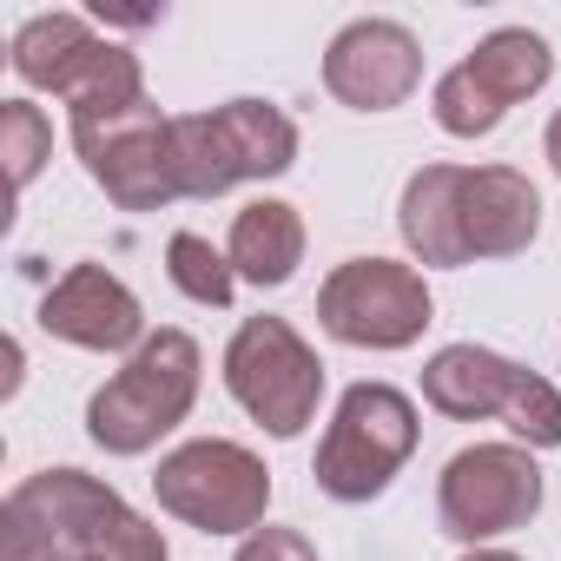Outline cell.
<instances>
[{
    "mask_svg": "<svg viewBox=\"0 0 561 561\" xmlns=\"http://www.w3.org/2000/svg\"><path fill=\"white\" fill-rule=\"evenodd\" d=\"M198 383H205V351L192 331L179 324H159L93 397H87V443L133 462V456H152L198 403Z\"/></svg>",
    "mask_w": 561,
    "mask_h": 561,
    "instance_id": "cell-1",
    "label": "cell"
},
{
    "mask_svg": "<svg viewBox=\"0 0 561 561\" xmlns=\"http://www.w3.org/2000/svg\"><path fill=\"white\" fill-rule=\"evenodd\" d=\"M8 67L27 93H54L67 106V119H113L126 106L146 100V67L133 47L100 41L87 14H34L14 27Z\"/></svg>",
    "mask_w": 561,
    "mask_h": 561,
    "instance_id": "cell-2",
    "label": "cell"
},
{
    "mask_svg": "<svg viewBox=\"0 0 561 561\" xmlns=\"http://www.w3.org/2000/svg\"><path fill=\"white\" fill-rule=\"evenodd\" d=\"M416 443H423L416 397L397 390V383L364 377V383H351V390L337 397L311 476H318V489H324L331 502L357 508V502H377V495L403 476V462L416 456Z\"/></svg>",
    "mask_w": 561,
    "mask_h": 561,
    "instance_id": "cell-3",
    "label": "cell"
},
{
    "mask_svg": "<svg viewBox=\"0 0 561 561\" xmlns=\"http://www.w3.org/2000/svg\"><path fill=\"white\" fill-rule=\"evenodd\" d=\"M231 403L277 443H291L318 423L324 403V357L305 344L291 318H244L218 357Z\"/></svg>",
    "mask_w": 561,
    "mask_h": 561,
    "instance_id": "cell-4",
    "label": "cell"
},
{
    "mask_svg": "<svg viewBox=\"0 0 561 561\" xmlns=\"http://www.w3.org/2000/svg\"><path fill=\"white\" fill-rule=\"evenodd\" d=\"M152 495L172 522H185L198 535H238L244 541L251 528H264L271 469H264L257 449H244L231 436H192V443L159 456Z\"/></svg>",
    "mask_w": 561,
    "mask_h": 561,
    "instance_id": "cell-5",
    "label": "cell"
},
{
    "mask_svg": "<svg viewBox=\"0 0 561 561\" xmlns=\"http://www.w3.org/2000/svg\"><path fill=\"white\" fill-rule=\"evenodd\" d=\"M318 324L344 351H410L436 324L430 277L403 257H344L318 285Z\"/></svg>",
    "mask_w": 561,
    "mask_h": 561,
    "instance_id": "cell-6",
    "label": "cell"
},
{
    "mask_svg": "<svg viewBox=\"0 0 561 561\" xmlns=\"http://www.w3.org/2000/svg\"><path fill=\"white\" fill-rule=\"evenodd\" d=\"M541 462L522 443H469L436 476V522L462 548H495L541 515Z\"/></svg>",
    "mask_w": 561,
    "mask_h": 561,
    "instance_id": "cell-7",
    "label": "cell"
},
{
    "mask_svg": "<svg viewBox=\"0 0 561 561\" xmlns=\"http://www.w3.org/2000/svg\"><path fill=\"white\" fill-rule=\"evenodd\" d=\"M67 139L87 165V179L119 205V211H165L179 198L172 179V113L152 100L113 113V119H67Z\"/></svg>",
    "mask_w": 561,
    "mask_h": 561,
    "instance_id": "cell-8",
    "label": "cell"
},
{
    "mask_svg": "<svg viewBox=\"0 0 561 561\" xmlns=\"http://www.w3.org/2000/svg\"><path fill=\"white\" fill-rule=\"evenodd\" d=\"M423 87V41L403 21L364 14L324 47V93L351 113H397Z\"/></svg>",
    "mask_w": 561,
    "mask_h": 561,
    "instance_id": "cell-9",
    "label": "cell"
},
{
    "mask_svg": "<svg viewBox=\"0 0 561 561\" xmlns=\"http://www.w3.org/2000/svg\"><path fill=\"white\" fill-rule=\"evenodd\" d=\"M41 331L54 344L93 351V357H133L152 331H146V305L106 264H73L67 277H54L41 298Z\"/></svg>",
    "mask_w": 561,
    "mask_h": 561,
    "instance_id": "cell-10",
    "label": "cell"
},
{
    "mask_svg": "<svg viewBox=\"0 0 561 561\" xmlns=\"http://www.w3.org/2000/svg\"><path fill=\"white\" fill-rule=\"evenodd\" d=\"M462 185H469V165H416L403 179V198H397V231H403V251L410 264L423 271H462L469 264V244H462Z\"/></svg>",
    "mask_w": 561,
    "mask_h": 561,
    "instance_id": "cell-11",
    "label": "cell"
},
{
    "mask_svg": "<svg viewBox=\"0 0 561 561\" xmlns=\"http://www.w3.org/2000/svg\"><path fill=\"white\" fill-rule=\"evenodd\" d=\"M541 231V192L515 165H469L462 185V244L476 257H522Z\"/></svg>",
    "mask_w": 561,
    "mask_h": 561,
    "instance_id": "cell-12",
    "label": "cell"
},
{
    "mask_svg": "<svg viewBox=\"0 0 561 561\" xmlns=\"http://www.w3.org/2000/svg\"><path fill=\"white\" fill-rule=\"evenodd\" d=\"M305 211L285 205V198H251L231 211V238H225V257L238 271V285H257V291H277L291 285L298 264H305Z\"/></svg>",
    "mask_w": 561,
    "mask_h": 561,
    "instance_id": "cell-13",
    "label": "cell"
},
{
    "mask_svg": "<svg viewBox=\"0 0 561 561\" xmlns=\"http://www.w3.org/2000/svg\"><path fill=\"white\" fill-rule=\"evenodd\" d=\"M126 495L113 489V482H100V476H87V469H41V476H27V482H14L8 489V502L0 508H14V515H27L34 528H47L54 541H87L93 548V535L106 528V515L119 508Z\"/></svg>",
    "mask_w": 561,
    "mask_h": 561,
    "instance_id": "cell-14",
    "label": "cell"
},
{
    "mask_svg": "<svg viewBox=\"0 0 561 561\" xmlns=\"http://www.w3.org/2000/svg\"><path fill=\"white\" fill-rule=\"evenodd\" d=\"M515 377H522V364H508L489 344H443L423 364V403L449 423H489V416H502Z\"/></svg>",
    "mask_w": 561,
    "mask_h": 561,
    "instance_id": "cell-15",
    "label": "cell"
},
{
    "mask_svg": "<svg viewBox=\"0 0 561 561\" xmlns=\"http://www.w3.org/2000/svg\"><path fill=\"white\" fill-rule=\"evenodd\" d=\"M211 119H218V139H225V152H231V165H238L244 185L285 179V172L298 165V119H291L285 106L244 93V100L211 106Z\"/></svg>",
    "mask_w": 561,
    "mask_h": 561,
    "instance_id": "cell-16",
    "label": "cell"
},
{
    "mask_svg": "<svg viewBox=\"0 0 561 561\" xmlns=\"http://www.w3.org/2000/svg\"><path fill=\"white\" fill-rule=\"evenodd\" d=\"M502 106H522V100H535L548 80H554V47L535 34V27H495V34H482L476 41V54L462 60Z\"/></svg>",
    "mask_w": 561,
    "mask_h": 561,
    "instance_id": "cell-17",
    "label": "cell"
},
{
    "mask_svg": "<svg viewBox=\"0 0 561 561\" xmlns=\"http://www.w3.org/2000/svg\"><path fill=\"white\" fill-rule=\"evenodd\" d=\"M172 179H179V198H225L244 185L211 113H172Z\"/></svg>",
    "mask_w": 561,
    "mask_h": 561,
    "instance_id": "cell-18",
    "label": "cell"
},
{
    "mask_svg": "<svg viewBox=\"0 0 561 561\" xmlns=\"http://www.w3.org/2000/svg\"><path fill=\"white\" fill-rule=\"evenodd\" d=\"M165 277L185 305H205V311H225L238 298V271H231L225 244H211L205 231H172L165 238Z\"/></svg>",
    "mask_w": 561,
    "mask_h": 561,
    "instance_id": "cell-19",
    "label": "cell"
},
{
    "mask_svg": "<svg viewBox=\"0 0 561 561\" xmlns=\"http://www.w3.org/2000/svg\"><path fill=\"white\" fill-rule=\"evenodd\" d=\"M430 113H436V126H443L449 139H489V133L508 119V106H502L462 60L430 87Z\"/></svg>",
    "mask_w": 561,
    "mask_h": 561,
    "instance_id": "cell-20",
    "label": "cell"
},
{
    "mask_svg": "<svg viewBox=\"0 0 561 561\" xmlns=\"http://www.w3.org/2000/svg\"><path fill=\"white\" fill-rule=\"evenodd\" d=\"M0 159H8V185L27 192L47 159H54V119L34 100H0Z\"/></svg>",
    "mask_w": 561,
    "mask_h": 561,
    "instance_id": "cell-21",
    "label": "cell"
},
{
    "mask_svg": "<svg viewBox=\"0 0 561 561\" xmlns=\"http://www.w3.org/2000/svg\"><path fill=\"white\" fill-rule=\"evenodd\" d=\"M502 423H508V443L522 449H561V390L541 377V370H522L508 403H502Z\"/></svg>",
    "mask_w": 561,
    "mask_h": 561,
    "instance_id": "cell-22",
    "label": "cell"
},
{
    "mask_svg": "<svg viewBox=\"0 0 561 561\" xmlns=\"http://www.w3.org/2000/svg\"><path fill=\"white\" fill-rule=\"evenodd\" d=\"M93 554H100V561H172V541H165L159 522H146L133 502H119V508L106 515V528L93 535Z\"/></svg>",
    "mask_w": 561,
    "mask_h": 561,
    "instance_id": "cell-23",
    "label": "cell"
},
{
    "mask_svg": "<svg viewBox=\"0 0 561 561\" xmlns=\"http://www.w3.org/2000/svg\"><path fill=\"white\" fill-rule=\"evenodd\" d=\"M231 561H318V541H311L305 528H277V522H264V528H251V535L231 548Z\"/></svg>",
    "mask_w": 561,
    "mask_h": 561,
    "instance_id": "cell-24",
    "label": "cell"
},
{
    "mask_svg": "<svg viewBox=\"0 0 561 561\" xmlns=\"http://www.w3.org/2000/svg\"><path fill=\"white\" fill-rule=\"evenodd\" d=\"M0 561H60V541L47 528H34L27 515L0 508Z\"/></svg>",
    "mask_w": 561,
    "mask_h": 561,
    "instance_id": "cell-25",
    "label": "cell"
},
{
    "mask_svg": "<svg viewBox=\"0 0 561 561\" xmlns=\"http://www.w3.org/2000/svg\"><path fill=\"white\" fill-rule=\"evenodd\" d=\"M541 152H548V165H554V179H561V106H554V119H548V133H541Z\"/></svg>",
    "mask_w": 561,
    "mask_h": 561,
    "instance_id": "cell-26",
    "label": "cell"
},
{
    "mask_svg": "<svg viewBox=\"0 0 561 561\" xmlns=\"http://www.w3.org/2000/svg\"><path fill=\"white\" fill-rule=\"evenodd\" d=\"M456 561H522V554L515 548H462Z\"/></svg>",
    "mask_w": 561,
    "mask_h": 561,
    "instance_id": "cell-27",
    "label": "cell"
}]
</instances>
